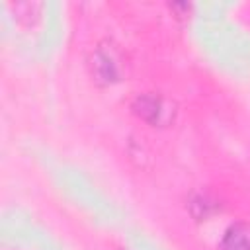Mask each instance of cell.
I'll return each mask as SVG.
<instances>
[{"label": "cell", "mask_w": 250, "mask_h": 250, "mask_svg": "<svg viewBox=\"0 0 250 250\" xmlns=\"http://www.w3.org/2000/svg\"><path fill=\"white\" fill-rule=\"evenodd\" d=\"M219 250H250V225L248 223L230 225L221 238Z\"/></svg>", "instance_id": "6da1fadb"}, {"label": "cell", "mask_w": 250, "mask_h": 250, "mask_svg": "<svg viewBox=\"0 0 250 250\" xmlns=\"http://www.w3.org/2000/svg\"><path fill=\"white\" fill-rule=\"evenodd\" d=\"M133 107H135V111L143 119H146L150 123H160L162 121V115L166 113V109L162 105V100L160 98H154V96H141V98H137Z\"/></svg>", "instance_id": "7a4b0ae2"}]
</instances>
